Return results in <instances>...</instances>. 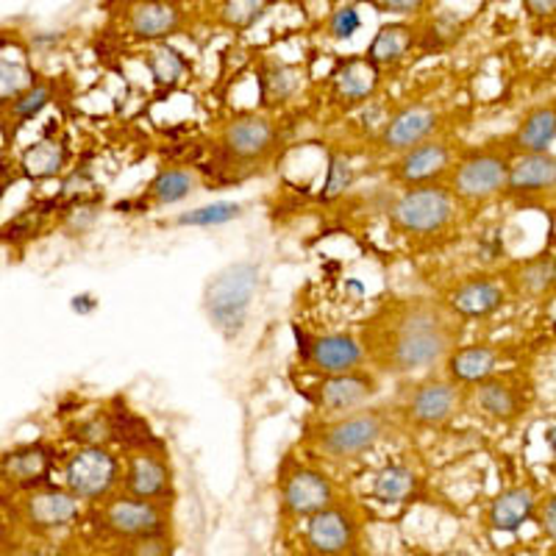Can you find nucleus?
Here are the masks:
<instances>
[{"mask_svg":"<svg viewBox=\"0 0 556 556\" xmlns=\"http://www.w3.org/2000/svg\"><path fill=\"white\" fill-rule=\"evenodd\" d=\"M260 287V267L253 262H237L212 276L203 290V306L217 331L226 340H235L245 326L253 292Z\"/></svg>","mask_w":556,"mask_h":556,"instance_id":"obj_1","label":"nucleus"},{"mask_svg":"<svg viewBox=\"0 0 556 556\" xmlns=\"http://www.w3.org/2000/svg\"><path fill=\"white\" fill-rule=\"evenodd\" d=\"M451 337L445 334L443 320L429 312H412L401 329L399 342L392 345V365L395 370H420L448 354Z\"/></svg>","mask_w":556,"mask_h":556,"instance_id":"obj_2","label":"nucleus"},{"mask_svg":"<svg viewBox=\"0 0 556 556\" xmlns=\"http://www.w3.org/2000/svg\"><path fill=\"white\" fill-rule=\"evenodd\" d=\"M392 223L412 235H434L454 217V198L443 187H412L390 208Z\"/></svg>","mask_w":556,"mask_h":556,"instance_id":"obj_3","label":"nucleus"},{"mask_svg":"<svg viewBox=\"0 0 556 556\" xmlns=\"http://www.w3.org/2000/svg\"><path fill=\"white\" fill-rule=\"evenodd\" d=\"M387 431V420L379 409L356 412L320 431V448L334 459H356L379 445Z\"/></svg>","mask_w":556,"mask_h":556,"instance_id":"obj_4","label":"nucleus"},{"mask_svg":"<svg viewBox=\"0 0 556 556\" xmlns=\"http://www.w3.org/2000/svg\"><path fill=\"white\" fill-rule=\"evenodd\" d=\"M117 473H121V465L103 445L78 448L76 454L70 456L67 468H64L67 490L78 501L103 498L117 484Z\"/></svg>","mask_w":556,"mask_h":556,"instance_id":"obj_5","label":"nucleus"},{"mask_svg":"<svg viewBox=\"0 0 556 556\" xmlns=\"http://www.w3.org/2000/svg\"><path fill=\"white\" fill-rule=\"evenodd\" d=\"M509 162L501 153H473L454 173V192L465 201H486L509 184Z\"/></svg>","mask_w":556,"mask_h":556,"instance_id":"obj_6","label":"nucleus"},{"mask_svg":"<svg viewBox=\"0 0 556 556\" xmlns=\"http://www.w3.org/2000/svg\"><path fill=\"white\" fill-rule=\"evenodd\" d=\"M334 484H331L320 470L301 468L290 473L281 484V504L290 515L298 518H312L317 513H326L334 506Z\"/></svg>","mask_w":556,"mask_h":556,"instance_id":"obj_7","label":"nucleus"},{"mask_svg":"<svg viewBox=\"0 0 556 556\" xmlns=\"http://www.w3.org/2000/svg\"><path fill=\"white\" fill-rule=\"evenodd\" d=\"M103 526L112 534L126 540L148 538V534H165V515L156 506V501L139 498H117L106 506Z\"/></svg>","mask_w":556,"mask_h":556,"instance_id":"obj_8","label":"nucleus"},{"mask_svg":"<svg viewBox=\"0 0 556 556\" xmlns=\"http://www.w3.org/2000/svg\"><path fill=\"white\" fill-rule=\"evenodd\" d=\"M273 142H276V128H273L270 121L256 117V114L235 117L220 134L223 151H226L228 159H237V162L265 159L273 151Z\"/></svg>","mask_w":556,"mask_h":556,"instance_id":"obj_9","label":"nucleus"},{"mask_svg":"<svg viewBox=\"0 0 556 556\" xmlns=\"http://www.w3.org/2000/svg\"><path fill=\"white\" fill-rule=\"evenodd\" d=\"M78 515H81V506L70 490L42 486V490H34L26 501V518L34 529H62V526L73 523Z\"/></svg>","mask_w":556,"mask_h":556,"instance_id":"obj_10","label":"nucleus"},{"mask_svg":"<svg viewBox=\"0 0 556 556\" xmlns=\"http://www.w3.org/2000/svg\"><path fill=\"white\" fill-rule=\"evenodd\" d=\"M354 538V518L342 513V509H337V506H331L326 513L312 515L309 523H306V543H309V548L320 556L342 554L345 548H351Z\"/></svg>","mask_w":556,"mask_h":556,"instance_id":"obj_11","label":"nucleus"},{"mask_svg":"<svg viewBox=\"0 0 556 556\" xmlns=\"http://www.w3.org/2000/svg\"><path fill=\"white\" fill-rule=\"evenodd\" d=\"M128 28L137 39L162 45L184 28V9L178 3H162V0L137 3L128 12Z\"/></svg>","mask_w":556,"mask_h":556,"instance_id":"obj_12","label":"nucleus"},{"mask_svg":"<svg viewBox=\"0 0 556 556\" xmlns=\"http://www.w3.org/2000/svg\"><path fill=\"white\" fill-rule=\"evenodd\" d=\"M376 392V379L365 370H351V374L326 376L317 384V401L323 409L329 412H348L354 406L365 404Z\"/></svg>","mask_w":556,"mask_h":556,"instance_id":"obj_13","label":"nucleus"},{"mask_svg":"<svg viewBox=\"0 0 556 556\" xmlns=\"http://www.w3.org/2000/svg\"><path fill=\"white\" fill-rule=\"evenodd\" d=\"M437 126L434 109L415 103V106L401 109L395 117L384 126V146L390 151H412V148L429 142V134Z\"/></svg>","mask_w":556,"mask_h":556,"instance_id":"obj_14","label":"nucleus"},{"mask_svg":"<svg viewBox=\"0 0 556 556\" xmlns=\"http://www.w3.org/2000/svg\"><path fill=\"white\" fill-rule=\"evenodd\" d=\"M456 406H459V390L451 381H429V384L417 387L406 412H409L412 424L440 426L454 417Z\"/></svg>","mask_w":556,"mask_h":556,"instance_id":"obj_15","label":"nucleus"},{"mask_svg":"<svg viewBox=\"0 0 556 556\" xmlns=\"http://www.w3.org/2000/svg\"><path fill=\"white\" fill-rule=\"evenodd\" d=\"M306 356L326 376H337L356 370L362 359H365V351H362V345L351 334H323L312 340Z\"/></svg>","mask_w":556,"mask_h":556,"instance_id":"obj_16","label":"nucleus"},{"mask_svg":"<svg viewBox=\"0 0 556 556\" xmlns=\"http://www.w3.org/2000/svg\"><path fill=\"white\" fill-rule=\"evenodd\" d=\"M126 490L131 498L159 501L170 490V470L162 459L153 454H137L128 459L126 468Z\"/></svg>","mask_w":556,"mask_h":556,"instance_id":"obj_17","label":"nucleus"},{"mask_svg":"<svg viewBox=\"0 0 556 556\" xmlns=\"http://www.w3.org/2000/svg\"><path fill=\"white\" fill-rule=\"evenodd\" d=\"M451 165V151L445 142H424V146L412 148L401 156L399 162V176L401 181L415 184V187H426L431 178L443 176L445 167Z\"/></svg>","mask_w":556,"mask_h":556,"instance_id":"obj_18","label":"nucleus"},{"mask_svg":"<svg viewBox=\"0 0 556 556\" xmlns=\"http://www.w3.org/2000/svg\"><path fill=\"white\" fill-rule=\"evenodd\" d=\"M51 465L53 456L45 445H23L3 456V476L23 490H34L48 481Z\"/></svg>","mask_w":556,"mask_h":556,"instance_id":"obj_19","label":"nucleus"},{"mask_svg":"<svg viewBox=\"0 0 556 556\" xmlns=\"http://www.w3.org/2000/svg\"><path fill=\"white\" fill-rule=\"evenodd\" d=\"M534 504H538V498L529 486H506L490 504L486 523H490V529L513 534L534 515Z\"/></svg>","mask_w":556,"mask_h":556,"instance_id":"obj_20","label":"nucleus"},{"mask_svg":"<svg viewBox=\"0 0 556 556\" xmlns=\"http://www.w3.org/2000/svg\"><path fill=\"white\" fill-rule=\"evenodd\" d=\"M513 192H545L556 187V156L554 153H523L509 167V184Z\"/></svg>","mask_w":556,"mask_h":556,"instance_id":"obj_21","label":"nucleus"},{"mask_svg":"<svg viewBox=\"0 0 556 556\" xmlns=\"http://www.w3.org/2000/svg\"><path fill=\"white\" fill-rule=\"evenodd\" d=\"M504 304V287L493 278H470L451 292V309L462 317H484Z\"/></svg>","mask_w":556,"mask_h":556,"instance_id":"obj_22","label":"nucleus"},{"mask_svg":"<svg viewBox=\"0 0 556 556\" xmlns=\"http://www.w3.org/2000/svg\"><path fill=\"white\" fill-rule=\"evenodd\" d=\"M495 365H498V354L490 345L459 348L448 356L451 379L462 384H484L495 374Z\"/></svg>","mask_w":556,"mask_h":556,"instance_id":"obj_23","label":"nucleus"},{"mask_svg":"<svg viewBox=\"0 0 556 556\" xmlns=\"http://www.w3.org/2000/svg\"><path fill=\"white\" fill-rule=\"evenodd\" d=\"M334 84L340 98H345V101H365V98L374 96L379 73H376V64L367 62V56H354L342 62V67L337 70Z\"/></svg>","mask_w":556,"mask_h":556,"instance_id":"obj_24","label":"nucleus"},{"mask_svg":"<svg viewBox=\"0 0 556 556\" xmlns=\"http://www.w3.org/2000/svg\"><path fill=\"white\" fill-rule=\"evenodd\" d=\"M556 139V109L540 106L529 112L520 123L515 142L523 153H548L551 142Z\"/></svg>","mask_w":556,"mask_h":556,"instance_id":"obj_25","label":"nucleus"},{"mask_svg":"<svg viewBox=\"0 0 556 556\" xmlns=\"http://www.w3.org/2000/svg\"><path fill=\"white\" fill-rule=\"evenodd\" d=\"M67 165V151L59 142L51 139H42V142H34L31 148H26L23 153V173H26L31 181H45V178H56L59 173Z\"/></svg>","mask_w":556,"mask_h":556,"instance_id":"obj_26","label":"nucleus"},{"mask_svg":"<svg viewBox=\"0 0 556 556\" xmlns=\"http://www.w3.org/2000/svg\"><path fill=\"white\" fill-rule=\"evenodd\" d=\"M412 48V28L404 23H392V26H381L379 34L374 37L370 48H367V62L381 67V64H395L409 53Z\"/></svg>","mask_w":556,"mask_h":556,"instance_id":"obj_27","label":"nucleus"},{"mask_svg":"<svg viewBox=\"0 0 556 556\" xmlns=\"http://www.w3.org/2000/svg\"><path fill=\"white\" fill-rule=\"evenodd\" d=\"M417 493V476L406 465H387L374 479V498L381 504H406Z\"/></svg>","mask_w":556,"mask_h":556,"instance_id":"obj_28","label":"nucleus"},{"mask_svg":"<svg viewBox=\"0 0 556 556\" xmlns=\"http://www.w3.org/2000/svg\"><path fill=\"white\" fill-rule=\"evenodd\" d=\"M476 401H479L481 409L490 417H495V420H513L520 412L518 392L501 379H486L484 384H479Z\"/></svg>","mask_w":556,"mask_h":556,"instance_id":"obj_29","label":"nucleus"},{"mask_svg":"<svg viewBox=\"0 0 556 556\" xmlns=\"http://www.w3.org/2000/svg\"><path fill=\"white\" fill-rule=\"evenodd\" d=\"M195 190V176L190 170H181V167H167V170H159L156 178L151 181V195L156 203H178Z\"/></svg>","mask_w":556,"mask_h":556,"instance_id":"obj_30","label":"nucleus"},{"mask_svg":"<svg viewBox=\"0 0 556 556\" xmlns=\"http://www.w3.org/2000/svg\"><path fill=\"white\" fill-rule=\"evenodd\" d=\"M146 64L148 70H151V76L156 84H176L178 78L184 76V70H187V59L181 56V53L176 51V48H170V45H156V48H151L146 56Z\"/></svg>","mask_w":556,"mask_h":556,"instance_id":"obj_31","label":"nucleus"},{"mask_svg":"<svg viewBox=\"0 0 556 556\" xmlns=\"http://www.w3.org/2000/svg\"><path fill=\"white\" fill-rule=\"evenodd\" d=\"M242 217V203L235 201H215L208 206L192 208V212H184L176 217L178 226H195V228H212L223 226V223H231Z\"/></svg>","mask_w":556,"mask_h":556,"instance_id":"obj_32","label":"nucleus"},{"mask_svg":"<svg viewBox=\"0 0 556 556\" xmlns=\"http://www.w3.org/2000/svg\"><path fill=\"white\" fill-rule=\"evenodd\" d=\"M267 3H256V0H228L220 7V23L228 28V31H248L265 17Z\"/></svg>","mask_w":556,"mask_h":556,"instance_id":"obj_33","label":"nucleus"},{"mask_svg":"<svg viewBox=\"0 0 556 556\" xmlns=\"http://www.w3.org/2000/svg\"><path fill=\"white\" fill-rule=\"evenodd\" d=\"M301 87V76L298 70L287 67V64H273L262 76V98L265 101H285V98L295 96Z\"/></svg>","mask_w":556,"mask_h":556,"instance_id":"obj_34","label":"nucleus"},{"mask_svg":"<svg viewBox=\"0 0 556 556\" xmlns=\"http://www.w3.org/2000/svg\"><path fill=\"white\" fill-rule=\"evenodd\" d=\"M520 287H523L529 295H543L556 287V260L554 256H540V260H531L529 265L520 270Z\"/></svg>","mask_w":556,"mask_h":556,"instance_id":"obj_35","label":"nucleus"},{"mask_svg":"<svg viewBox=\"0 0 556 556\" xmlns=\"http://www.w3.org/2000/svg\"><path fill=\"white\" fill-rule=\"evenodd\" d=\"M34 76L28 73V67H23V64H12V62H0V98L9 103V98L12 101H17L20 96H26L28 89L34 87Z\"/></svg>","mask_w":556,"mask_h":556,"instance_id":"obj_36","label":"nucleus"},{"mask_svg":"<svg viewBox=\"0 0 556 556\" xmlns=\"http://www.w3.org/2000/svg\"><path fill=\"white\" fill-rule=\"evenodd\" d=\"M48 103H51V87H48V84H34L26 96H20L17 101H12V114L17 121L28 123L34 121Z\"/></svg>","mask_w":556,"mask_h":556,"instance_id":"obj_37","label":"nucleus"},{"mask_svg":"<svg viewBox=\"0 0 556 556\" xmlns=\"http://www.w3.org/2000/svg\"><path fill=\"white\" fill-rule=\"evenodd\" d=\"M351 181H354V170H351V165H348L342 156H331L329 159V178H326V184H323L320 198L323 201H331V198L342 195V192L351 187Z\"/></svg>","mask_w":556,"mask_h":556,"instance_id":"obj_38","label":"nucleus"},{"mask_svg":"<svg viewBox=\"0 0 556 556\" xmlns=\"http://www.w3.org/2000/svg\"><path fill=\"white\" fill-rule=\"evenodd\" d=\"M362 28V14L356 7H337L329 17V34L334 39H351L354 34H359Z\"/></svg>","mask_w":556,"mask_h":556,"instance_id":"obj_39","label":"nucleus"},{"mask_svg":"<svg viewBox=\"0 0 556 556\" xmlns=\"http://www.w3.org/2000/svg\"><path fill=\"white\" fill-rule=\"evenodd\" d=\"M109 434H112V426L106 420H101V417H89V420H81L78 426H73V437H76L78 443H84V448L101 445Z\"/></svg>","mask_w":556,"mask_h":556,"instance_id":"obj_40","label":"nucleus"},{"mask_svg":"<svg viewBox=\"0 0 556 556\" xmlns=\"http://www.w3.org/2000/svg\"><path fill=\"white\" fill-rule=\"evenodd\" d=\"M170 554V540L165 534H148V538L131 540L128 556H167Z\"/></svg>","mask_w":556,"mask_h":556,"instance_id":"obj_41","label":"nucleus"},{"mask_svg":"<svg viewBox=\"0 0 556 556\" xmlns=\"http://www.w3.org/2000/svg\"><path fill=\"white\" fill-rule=\"evenodd\" d=\"M374 9L390 14H417L424 12L426 3H420V0H384V3H374Z\"/></svg>","mask_w":556,"mask_h":556,"instance_id":"obj_42","label":"nucleus"},{"mask_svg":"<svg viewBox=\"0 0 556 556\" xmlns=\"http://www.w3.org/2000/svg\"><path fill=\"white\" fill-rule=\"evenodd\" d=\"M540 526H543V531L551 540H556V495L545 504V513L543 518H540Z\"/></svg>","mask_w":556,"mask_h":556,"instance_id":"obj_43","label":"nucleus"},{"mask_svg":"<svg viewBox=\"0 0 556 556\" xmlns=\"http://www.w3.org/2000/svg\"><path fill=\"white\" fill-rule=\"evenodd\" d=\"M526 9L534 17H551V14H556V0H526Z\"/></svg>","mask_w":556,"mask_h":556,"instance_id":"obj_44","label":"nucleus"},{"mask_svg":"<svg viewBox=\"0 0 556 556\" xmlns=\"http://www.w3.org/2000/svg\"><path fill=\"white\" fill-rule=\"evenodd\" d=\"M73 309L81 312V315H87V312L96 309V301H92L89 295H76V298H73Z\"/></svg>","mask_w":556,"mask_h":556,"instance_id":"obj_45","label":"nucleus"},{"mask_svg":"<svg viewBox=\"0 0 556 556\" xmlns=\"http://www.w3.org/2000/svg\"><path fill=\"white\" fill-rule=\"evenodd\" d=\"M545 443L551 445V451H554V456H556V424L548 426V431H545Z\"/></svg>","mask_w":556,"mask_h":556,"instance_id":"obj_46","label":"nucleus"},{"mask_svg":"<svg viewBox=\"0 0 556 556\" xmlns=\"http://www.w3.org/2000/svg\"><path fill=\"white\" fill-rule=\"evenodd\" d=\"M440 556H473V554H470V551H465V548H451V551H443Z\"/></svg>","mask_w":556,"mask_h":556,"instance_id":"obj_47","label":"nucleus"}]
</instances>
